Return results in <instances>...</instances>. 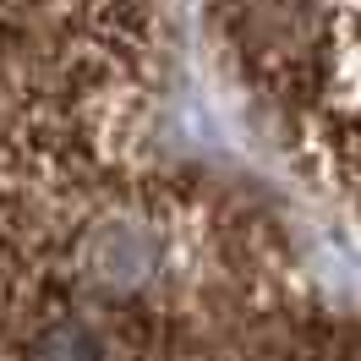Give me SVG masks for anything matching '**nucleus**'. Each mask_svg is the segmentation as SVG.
<instances>
[{"label":"nucleus","instance_id":"nucleus-2","mask_svg":"<svg viewBox=\"0 0 361 361\" xmlns=\"http://www.w3.org/2000/svg\"><path fill=\"white\" fill-rule=\"evenodd\" d=\"M159 71L164 0H0V307L154 164Z\"/></svg>","mask_w":361,"mask_h":361},{"label":"nucleus","instance_id":"nucleus-1","mask_svg":"<svg viewBox=\"0 0 361 361\" xmlns=\"http://www.w3.org/2000/svg\"><path fill=\"white\" fill-rule=\"evenodd\" d=\"M0 361H361V307L301 274L257 197L148 164L33 290L0 307Z\"/></svg>","mask_w":361,"mask_h":361},{"label":"nucleus","instance_id":"nucleus-3","mask_svg":"<svg viewBox=\"0 0 361 361\" xmlns=\"http://www.w3.org/2000/svg\"><path fill=\"white\" fill-rule=\"evenodd\" d=\"M208 39L279 164L361 219V0H208Z\"/></svg>","mask_w":361,"mask_h":361}]
</instances>
